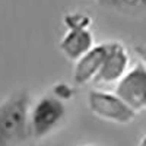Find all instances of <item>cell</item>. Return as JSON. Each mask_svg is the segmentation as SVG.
Listing matches in <instances>:
<instances>
[{
	"label": "cell",
	"instance_id": "2",
	"mask_svg": "<svg viewBox=\"0 0 146 146\" xmlns=\"http://www.w3.org/2000/svg\"><path fill=\"white\" fill-rule=\"evenodd\" d=\"M66 115V105L53 94L42 95L29 108V131L31 136L42 139L62 123Z\"/></svg>",
	"mask_w": 146,
	"mask_h": 146
},
{
	"label": "cell",
	"instance_id": "1",
	"mask_svg": "<svg viewBox=\"0 0 146 146\" xmlns=\"http://www.w3.org/2000/svg\"><path fill=\"white\" fill-rule=\"evenodd\" d=\"M29 136V94L16 91L0 102V146H19Z\"/></svg>",
	"mask_w": 146,
	"mask_h": 146
},
{
	"label": "cell",
	"instance_id": "11",
	"mask_svg": "<svg viewBox=\"0 0 146 146\" xmlns=\"http://www.w3.org/2000/svg\"><path fill=\"white\" fill-rule=\"evenodd\" d=\"M136 53H137L139 57L142 58V64H143V67H145V70H146V47H143V45L136 47Z\"/></svg>",
	"mask_w": 146,
	"mask_h": 146
},
{
	"label": "cell",
	"instance_id": "13",
	"mask_svg": "<svg viewBox=\"0 0 146 146\" xmlns=\"http://www.w3.org/2000/svg\"><path fill=\"white\" fill-rule=\"evenodd\" d=\"M83 146H92V145H83Z\"/></svg>",
	"mask_w": 146,
	"mask_h": 146
},
{
	"label": "cell",
	"instance_id": "4",
	"mask_svg": "<svg viewBox=\"0 0 146 146\" xmlns=\"http://www.w3.org/2000/svg\"><path fill=\"white\" fill-rule=\"evenodd\" d=\"M133 113L146 110V70L142 63L135 64L117 82L115 92Z\"/></svg>",
	"mask_w": 146,
	"mask_h": 146
},
{
	"label": "cell",
	"instance_id": "7",
	"mask_svg": "<svg viewBox=\"0 0 146 146\" xmlns=\"http://www.w3.org/2000/svg\"><path fill=\"white\" fill-rule=\"evenodd\" d=\"M58 47L69 60L76 62L94 47V35L91 29H67Z\"/></svg>",
	"mask_w": 146,
	"mask_h": 146
},
{
	"label": "cell",
	"instance_id": "8",
	"mask_svg": "<svg viewBox=\"0 0 146 146\" xmlns=\"http://www.w3.org/2000/svg\"><path fill=\"white\" fill-rule=\"evenodd\" d=\"M63 23L66 29H89L92 21L88 15L82 13V12H72V13L64 15Z\"/></svg>",
	"mask_w": 146,
	"mask_h": 146
},
{
	"label": "cell",
	"instance_id": "9",
	"mask_svg": "<svg viewBox=\"0 0 146 146\" xmlns=\"http://www.w3.org/2000/svg\"><path fill=\"white\" fill-rule=\"evenodd\" d=\"M91 2L100 3L108 7L115 9H139L146 7V0H91Z\"/></svg>",
	"mask_w": 146,
	"mask_h": 146
},
{
	"label": "cell",
	"instance_id": "10",
	"mask_svg": "<svg viewBox=\"0 0 146 146\" xmlns=\"http://www.w3.org/2000/svg\"><path fill=\"white\" fill-rule=\"evenodd\" d=\"M73 94H75L73 88H70L67 83H63V82L54 85V88H53V95L57 96V98H58V100H62V101H64V100H70L72 96H73Z\"/></svg>",
	"mask_w": 146,
	"mask_h": 146
},
{
	"label": "cell",
	"instance_id": "6",
	"mask_svg": "<svg viewBox=\"0 0 146 146\" xmlns=\"http://www.w3.org/2000/svg\"><path fill=\"white\" fill-rule=\"evenodd\" d=\"M107 50H108V42L94 45L86 54H83L79 60H76L75 70H73V80L76 85L94 82L104 63Z\"/></svg>",
	"mask_w": 146,
	"mask_h": 146
},
{
	"label": "cell",
	"instance_id": "5",
	"mask_svg": "<svg viewBox=\"0 0 146 146\" xmlns=\"http://www.w3.org/2000/svg\"><path fill=\"white\" fill-rule=\"evenodd\" d=\"M130 57L126 50V47L118 42L111 41L108 42L107 56L104 58V63L98 72L94 82L96 83H117L129 70Z\"/></svg>",
	"mask_w": 146,
	"mask_h": 146
},
{
	"label": "cell",
	"instance_id": "3",
	"mask_svg": "<svg viewBox=\"0 0 146 146\" xmlns=\"http://www.w3.org/2000/svg\"><path fill=\"white\" fill-rule=\"evenodd\" d=\"M88 107L91 113L98 118L117 124H129L136 117V114L114 92H105L98 89L89 91Z\"/></svg>",
	"mask_w": 146,
	"mask_h": 146
},
{
	"label": "cell",
	"instance_id": "12",
	"mask_svg": "<svg viewBox=\"0 0 146 146\" xmlns=\"http://www.w3.org/2000/svg\"><path fill=\"white\" fill-rule=\"evenodd\" d=\"M139 146H146V135L142 137V140H140V143H139Z\"/></svg>",
	"mask_w": 146,
	"mask_h": 146
}]
</instances>
